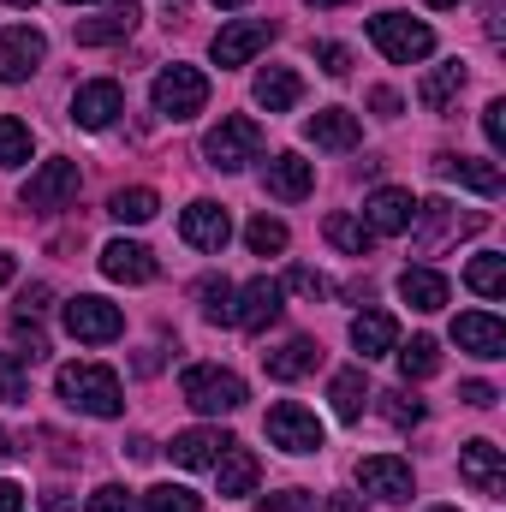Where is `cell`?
Wrapping results in <instances>:
<instances>
[{"mask_svg":"<svg viewBox=\"0 0 506 512\" xmlns=\"http://www.w3.org/2000/svg\"><path fill=\"white\" fill-rule=\"evenodd\" d=\"M423 6H459V0H423Z\"/></svg>","mask_w":506,"mask_h":512,"instance_id":"obj_55","label":"cell"},{"mask_svg":"<svg viewBox=\"0 0 506 512\" xmlns=\"http://www.w3.org/2000/svg\"><path fill=\"white\" fill-rule=\"evenodd\" d=\"M6 280H12V256L0 251V286H6Z\"/></svg>","mask_w":506,"mask_h":512,"instance_id":"obj_53","label":"cell"},{"mask_svg":"<svg viewBox=\"0 0 506 512\" xmlns=\"http://www.w3.org/2000/svg\"><path fill=\"white\" fill-rule=\"evenodd\" d=\"M66 6H96V0H66Z\"/></svg>","mask_w":506,"mask_h":512,"instance_id":"obj_58","label":"cell"},{"mask_svg":"<svg viewBox=\"0 0 506 512\" xmlns=\"http://www.w3.org/2000/svg\"><path fill=\"white\" fill-rule=\"evenodd\" d=\"M370 42H376L393 66H411V60H429L435 54V30L417 24V18H405V12H376L370 18Z\"/></svg>","mask_w":506,"mask_h":512,"instance_id":"obj_3","label":"cell"},{"mask_svg":"<svg viewBox=\"0 0 506 512\" xmlns=\"http://www.w3.org/2000/svg\"><path fill=\"white\" fill-rule=\"evenodd\" d=\"M173 6H185V0H173Z\"/></svg>","mask_w":506,"mask_h":512,"instance_id":"obj_61","label":"cell"},{"mask_svg":"<svg viewBox=\"0 0 506 512\" xmlns=\"http://www.w3.org/2000/svg\"><path fill=\"white\" fill-rule=\"evenodd\" d=\"M328 512H364L358 495H328Z\"/></svg>","mask_w":506,"mask_h":512,"instance_id":"obj_51","label":"cell"},{"mask_svg":"<svg viewBox=\"0 0 506 512\" xmlns=\"http://www.w3.org/2000/svg\"><path fill=\"white\" fill-rule=\"evenodd\" d=\"M120 114H126V90H120L114 78H96V84H84V90L72 96V120L84 131H108Z\"/></svg>","mask_w":506,"mask_h":512,"instance_id":"obj_11","label":"cell"},{"mask_svg":"<svg viewBox=\"0 0 506 512\" xmlns=\"http://www.w3.org/2000/svg\"><path fill=\"white\" fill-rule=\"evenodd\" d=\"M12 340H18V346H30V358H42V352H48V334L36 328V316H12Z\"/></svg>","mask_w":506,"mask_h":512,"instance_id":"obj_42","label":"cell"},{"mask_svg":"<svg viewBox=\"0 0 506 512\" xmlns=\"http://www.w3.org/2000/svg\"><path fill=\"white\" fill-rule=\"evenodd\" d=\"M72 197H78V161H42L24 179V209H36V215H54Z\"/></svg>","mask_w":506,"mask_h":512,"instance_id":"obj_8","label":"cell"},{"mask_svg":"<svg viewBox=\"0 0 506 512\" xmlns=\"http://www.w3.org/2000/svg\"><path fill=\"white\" fill-rule=\"evenodd\" d=\"M381 417H387L393 429H411V423H423V399H411V393H381Z\"/></svg>","mask_w":506,"mask_h":512,"instance_id":"obj_40","label":"cell"},{"mask_svg":"<svg viewBox=\"0 0 506 512\" xmlns=\"http://www.w3.org/2000/svg\"><path fill=\"white\" fill-rule=\"evenodd\" d=\"M245 245H251L256 256H280L286 251V227H280L274 215H256L251 227H245Z\"/></svg>","mask_w":506,"mask_h":512,"instance_id":"obj_37","label":"cell"},{"mask_svg":"<svg viewBox=\"0 0 506 512\" xmlns=\"http://www.w3.org/2000/svg\"><path fill=\"white\" fill-rule=\"evenodd\" d=\"M233 447V435L227 429H185V435H173V465H185V471H203V465H215L221 453Z\"/></svg>","mask_w":506,"mask_h":512,"instance_id":"obj_18","label":"cell"},{"mask_svg":"<svg viewBox=\"0 0 506 512\" xmlns=\"http://www.w3.org/2000/svg\"><path fill=\"white\" fill-rule=\"evenodd\" d=\"M66 334L84 340V346H108V340L126 334V316H120V304H108V298H96V292H78V298L66 304Z\"/></svg>","mask_w":506,"mask_h":512,"instance_id":"obj_6","label":"cell"},{"mask_svg":"<svg viewBox=\"0 0 506 512\" xmlns=\"http://www.w3.org/2000/svg\"><path fill=\"white\" fill-rule=\"evenodd\" d=\"M60 399L72 411H90V417H120L126 411V387L102 364H66L60 370Z\"/></svg>","mask_w":506,"mask_h":512,"instance_id":"obj_1","label":"cell"},{"mask_svg":"<svg viewBox=\"0 0 506 512\" xmlns=\"http://www.w3.org/2000/svg\"><path fill=\"white\" fill-rule=\"evenodd\" d=\"M459 477H465L483 501H501L506 495V453L495 441H465V447H459Z\"/></svg>","mask_w":506,"mask_h":512,"instance_id":"obj_9","label":"cell"},{"mask_svg":"<svg viewBox=\"0 0 506 512\" xmlns=\"http://www.w3.org/2000/svg\"><path fill=\"white\" fill-rule=\"evenodd\" d=\"M215 6H245V0H215Z\"/></svg>","mask_w":506,"mask_h":512,"instance_id":"obj_59","label":"cell"},{"mask_svg":"<svg viewBox=\"0 0 506 512\" xmlns=\"http://www.w3.org/2000/svg\"><path fill=\"white\" fill-rule=\"evenodd\" d=\"M197 298H203V316H209V322H227V328H233V286H227V280H203Z\"/></svg>","mask_w":506,"mask_h":512,"instance_id":"obj_38","label":"cell"},{"mask_svg":"<svg viewBox=\"0 0 506 512\" xmlns=\"http://www.w3.org/2000/svg\"><path fill=\"white\" fill-rule=\"evenodd\" d=\"M30 161V126L0 114V167H24Z\"/></svg>","mask_w":506,"mask_h":512,"instance_id":"obj_36","label":"cell"},{"mask_svg":"<svg viewBox=\"0 0 506 512\" xmlns=\"http://www.w3.org/2000/svg\"><path fill=\"white\" fill-rule=\"evenodd\" d=\"M6 453H12V441H6V429H0V459H6Z\"/></svg>","mask_w":506,"mask_h":512,"instance_id":"obj_54","label":"cell"},{"mask_svg":"<svg viewBox=\"0 0 506 512\" xmlns=\"http://www.w3.org/2000/svg\"><path fill=\"white\" fill-rule=\"evenodd\" d=\"M435 512H459V507H435Z\"/></svg>","mask_w":506,"mask_h":512,"instance_id":"obj_60","label":"cell"},{"mask_svg":"<svg viewBox=\"0 0 506 512\" xmlns=\"http://www.w3.org/2000/svg\"><path fill=\"white\" fill-rule=\"evenodd\" d=\"M42 512H72V501H66V489H48V495H42Z\"/></svg>","mask_w":506,"mask_h":512,"instance_id":"obj_50","label":"cell"},{"mask_svg":"<svg viewBox=\"0 0 506 512\" xmlns=\"http://www.w3.org/2000/svg\"><path fill=\"white\" fill-rule=\"evenodd\" d=\"M411 215H417V203H411V191H399V185H381V191L364 197V227L381 233V239L411 233Z\"/></svg>","mask_w":506,"mask_h":512,"instance_id":"obj_13","label":"cell"},{"mask_svg":"<svg viewBox=\"0 0 506 512\" xmlns=\"http://www.w3.org/2000/svg\"><path fill=\"white\" fill-rule=\"evenodd\" d=\"M155 209H161V197H155L149 185L114 191V203H108V215H114V221H126V227H143V221H155Z\"/></svg>","mask_w":506,"mask_h":512,"instance_id":"obj_33","label":"cell"},{"mask_svg":"<svg viewBox=\"0 0 506 512\" xmlns=\"http://www.w3.org/2000/svg\"><path fill=\"white\" fill-rule=\"evenodd\" d=\"M435 173H441V179H459V185H465V191H477V197H501V167H495V161L435 155Z\"/></svg>","mask_w":506,"mask_h":512,"instance_id":"obj_21","label":"cell"},{"mask_svg":"<svg viewBox=\"0 0 506 512\" xmlns=\"http://www.w3.org/2000/svg\"><path fill=\"white\" fill-rule=\"evenodd\" d=\"M435 370H441V346H435L429 334H417L411 346H399V376H405V382H429Z\"/></svg>","mask_w":506,"mask_h":512,"instance_id":"obj_32","label":"cell"},{"mask_svg":"<svg viewBox=\"0 0 506 512\" xmlns=\"http://www.w3.org/2000/svg\"><path fill=\"white\" fill-rule=\"evenodd\" d=\"M352 346H358L364 358H381V352H393V346H399V322H393L387 310H364V316L352 322Z\"/></svg>","mask_w":506,"mask_h":512,"instance_id":"obj_27","label":"cell"},{"mask_svg":"<svg viewBox=\"0 0 506 512\" xmlns=\"http://www.w3.org/2000/svg\"><path fill=\"white\" fill-rule=\"evenodd\" d=\"M36 310H48V286H24V298H18V316H36Z\"/></svg>","mask_w":506,"mask_h":512,"instance_id":"obj_48","label":"cell"},{"mask_svg":"<svg viewBox=\"0 0 506 512\" xmlns=\"http://www.w3.org/2000/svg\"><path fill=\"white\" fill-rule=\"evenodd\" d=\"M399 298L429 316V310L447 304V274H435V268H405V274H399Z\"/></svg>","mask_w":506,"mask_h":512,"instance_id":"obj_26","label":"cell"},{"mask_svg":"<svg viewBox=\"0 0 506 512\" xmlns=\"http://www.w3.org/2000/svg\"><path fill=\"white\" fill-rule=\"evenodd\" d=\"M465 286H471V292H483V298H501V292H506V256L483 251L471 268H465Z\"/></svg>","mask_w":506,"mask_h":512,"instance_id":"obj_34","label":"cell"},{"mask_svg":"<svg viewBox=\"0 0 506 512\" xmlns=\"http://www.w3.org/2000/svg\"><path fill=\"white\" fill-rule=\"evenodd\" d=\"M256 149H262V126H256L251 114H227L221 126L203 137V155H209V167H221V173H239L245 161H256Z\"/></svg>","mask_w":506,"mask_h":512,"instance_id":"obj_5","label":"cell"},{"mask_svg":"<svg viewBox=\"0 0 506 512\" xmlns=\"http://www.w3.org/2000/svg\"><path fill=\"white\" fill-rule=\"evenodd\" d=\"M358 483L381 495V501H411V465L405 459H393V453H370V459H358Z\"/></svg>","mask_w":506,"mask_h":512,"instance_id":"obj_16","label":"cell"},{"mask_svg":"<svg viewBox=\"0 0 506 512\" xmlns=\"http://www.w3.org/2000/svg\"><path fill=\"white\" fill-rule=\"evenodd\" d=\"M215 477H221V501H239V495H251V489H256L262 465H256L251 447H239V441H233V447L215 459Z\"/></svg>","mask_w":506,"mask_h":512,"instance_id":"obj_24","label":"cell"},{"mask_svg":"<svg viewBox=\"0 0 506 512\" xmlns=\"http://www.w3.org/2000/svg\"><path fill=\"white\" fill-rule=\"evenodd\" d=\"M90 512H137V501H131L120 483H102V489L90 495Z\"/></svg>","mask_w":506,"mask_h":512,"instance_id":"obj_41","label":"cell"},{"mask_svg":"<svg viewBox=\"0 0 506 512\" xmlns=\"http://www.w3.org/2000/svg\"><path fill=\"white\" fill-rule=\"evenodd\" d=\"M262 429H268V441H274L280 453H316V447H322V417L304 411L298 399H280V405L262 417Z\"/></svg>","mask_w":506,"mask_h":512,"instance_id":"obj_7","label":"cell"},{"mask_svg":"<svg viewBox=\"0 0 506 512\" xmlns=\"http://www.w3.org/2000/svg\"><path fill=\"white\" fill-rule=\"evenodd\" d=\"M0 512H24V489L6 483V477H0Z\"/></svg>","mask_w":506,"mask_h":512,"instance_id":"obj_49","label":"cell"},{"mask_svg":"<svg viewBox=\"0 0 506 512\" xmlns=\"http://www.w3.org/2000/svg\"><path fill=\"white\" fill-rule=\"evenodd\" d=\"M453 340H459V352H471V358H506V322L489 316V310H465V316L453 322Z\"/></svg>","mask_w":506,"mask_h":512,"instance_id":"obj_15","label":"cell"},{"mask_svg":"<svg viewBox=\"0 0 506 512\" xmlns=\"http://www.w3.org/2000/svg\"><path fill=\"white\" fill-rule=\"evenodd\" d=\"M274 316H280V286H274V280H251L245 292H233V328L262 334Z\"/></svg>","mask_w":506,"mask_h":512,"instance_id":"obj_17","label":"cell"},{"mask_svg":"<svg viewBox=\"0 0 506 512\" xmlns=\"http://www.w3.org/2000/svg\"><path fill=\"white\" fill-rule=\"evenodd\" d=\"M322 233H328V245L346 256H370V245H376V233L358 221V215H346V209H334L328 221H322Z\"/></svg>","mask_w":506,"mask_h":512,"instance_id":"obj_29","label":"cell"},{"mask_svg":"<svg viewBox=\"0 0 506 512\" xmlns=\"http://www.w3.org/2000/svg\"><path fill=\"white\" fill-rule=\"evenodd\" d=\"M268 191H274L280 203H298V197L316 191V167H310L304 155H274V161H268Z\"/></svg>","mask_w":506,"mask_h":512,"instance_id":"obj_23","label":"cell"},{"mask_svg":"<svg viewBox=\"0 0 506 512\" xmlns=\"http://www.w3.org/2000/svg\"><path fill=\"white\" fill-rule=\"evenodd\" d=\"M483 131H489V143H495V155L506 149V102H489L483 108Z\"/></svg>","mask_w":506,"mask_h":512,"instance_id":"obj_45","label":"cell"},{"mask_svg":"<svg viewBox=\"0 0 506 512\" xmlns=\"http://www.w3.org/2000/svg\"><path fill=\"white\" fill-rule=\"evenodd\" d=\"M262 364H268L274 382H298V376H310L322 364V346L316 340H286L280 352H262Z\"/></svg>","mask_w":506,"mask_h":512,"instance_id":"obj_25","label":"cell"},{"mask_svg":"<svg viewBox=\"0 0 506 512\" xmlns=\"http://www.w3.org/2000/svg\"><path fill=\"white\" fill-rule=\"evenodd\" d=\"M24 393H30V376H24L18 352H0V399L6 405H24Z\"/></svg>","mask_w":506,"mask_h":512,"instance_id":"obj_39","label":"cell"},{"mask_svg":"<svg viewBox=\"0 0 506 512\" xmlns=\"http://www.w3.org/2000/svg\"><path fill=\"white\" fill-rule=\"evenodd\" d=\"M328 399H334V417H340V423H358V417H364V399H370L364 370H340L334 387H328Z\"/></svg>","mask_w":506,"mask_h":512,"instance_id":"obj_31","label":"cell"},{"mask_svg":"<svg viewBox=\"0 0 506 512\" xmlns=\"http://www.w3.org/2000/svg\"><path fill=\"white\" fill-rule=\"evenodd\" d=\"M268 42H274V24H268V18H239V24H227V30L215 36L209 54H215V66H245V60L262 54Z\"/></svg>","mask_w":506,"mask_h":512,"instance_id":"obj_12","label":"cell"},{"mask_svg":"<svg viewBox=\"0 0 506 512\" xmlns=\"http://www.w3.org/2000/svg\"><path fill=\"white\" fill-rule=\"evenodd\" d=\"M304 137H310L316 149H358L364 126H358V114H346V108H322V114L304 120Z\"/></svg>","mask_w":506,"mask_h":512,"instance_id":"obj_20","label":"cell"},{"mask_svg":"<svg viewBox=\"0 0 506 512\" xmlns=\"http://www.w3.org/2000/svg\"><path fill=\"white\" fill-rule=\"evenodd\" d=\"M179 233H185V245L221 256V251H227V239H233V215H227L221 203H191V209H185V221H179Z\"/></svg>","mask_w":506,"mask_h":512,"instance_id":"obj_14","label":"cell"},{"mask_svg":"<svg viewBox=\"0 0 506 512\" xmlns=\"http://www.w3.org/2000/svg\"><path fill=\"white\" fill-rule=\"evenodd\" d=\"M459 399H465V405H477V411H489V405H495L501 393H495L489 382H465V387H459Z\"/></svg>","mask_w":506,"mask_h":512,"instance_id":"obj_47","label":"cell"},{"mask_svg":"<svg viewBox=\"0 0 506 512\" xmlns=\"http://www.w3.org/2000/svg\"><path fill=\"white\" fill-rule=\"evenodd\" d=\"M42 54H48L42 30H36V24H12V30L0 36V84H24V78L42 66Z\"/></svg>","mask_w":506,"mask_h":512,"instance_id":"obj_10","label":"cell"},{"mask_svg":"<svg viewBox=\"0 0 506 512\" xmlns=\"http://www.w3.org/2000/svg\"><path fill=\"white\" fill-rule=\"evenodd\" d=\"M137 18H143V12H137L131 0H120V6H108L102 18H78L72 36H78L84 48H108V42H126L131 30H137Z\"/></svg>","mask_w":506,"mask_h":512,"instance_id":"obj_19","label":"cell"},{"mask_svg":"<svg viewBox=\"0 0 506 512\" xmlns=\"http://www.w3.org/2000/svg\"><path fill=\"white\" fill-rule=\"evenodd\" d=\"M298 96H304V84H298V72H292V66H268V72L256 78V102H262L268 114H286Z\"/></svg>","mask_w":506,"mask_h":512,"instance_id":"obj_28","label":"cell"},{"mask_svg":"<svg viewBox=\"0 0 506 512\" xmlns=\"http://www.w3.org/2000/svg\"><path fill=\"white\" fill-rule=\"evenodd\" d=\"M310 6H340V0H310Z\"/></svg>","mask_w":506,"mask_h":512,"instance_id":"obj_56","label":"cell"},{"mask_svg":"<svg viewBox=\"0 0 506 512\" xmlns=\"http://www.w3.org/2000/svg\"><path fill=\"white\" fill-rule=\"evenodd\" d=\"M6 6H36V0H6Z\"/></svg>","mask_w":506,"mask_h":512,"instance_id":"obj_57","label":"cell"},{"mask_svg":"<svg viewBox=\"0 0 506 512\" xmlns=\"http://www.w3.org/2000/svg\"><path fill=\"white\" fill-rule=\"evenodd\" d=\"M286 286H292V292H304V298H328V280H322L316 268H292V274H286Z\"/></svg>","mask_w":506,"mask_h":512,"instance_id":"obj_44","label":"cell"},{"mask_svg":"<svg viewBox=\"0 0 506 512\" xmlns=\"http://www.w3.org/2000/svg\"><path fill=\"white\" fill-rule=\"evenodd\" d=\"M316 60H322V72H328V78H346V72H352V54H346L340 42H322V48H316Z\"/></svg>","mask_w":506,"mask_h":512,"instance_id":"obj_43","label":"cell"},{"mask_svg":"<svg viewBox=\"0 0 506 512\" xmlns=\"http://www.w3.org/2000/svg\"><path fill=\"white\" fill-rule=\"evenodd\" d=\"M370 102H376L381 114H399V96H393V90H376V96H370Z\"/></svg>","mask_w":506,"mask_h":512,"instance_id":"obj_52","label":"cell"},{"mask_svg":"<svg viewBox=\"0 0 506 512\" xmlns=\"http://www.w3.org/2000/svg\"><path fill=\"white\" fill-rule=\"evenodd\" d=\"M304 507H310V495H304V489H286V495H274V501H262L256 512H304Z\"/></svg>","mask_w":506,"mask_h":512,"instance_id":"obj_46","label":"cell"},{"mask_svg":"<svg viewBox=\"0 0 506 512\" xmlns=\"http://www.w3.org/2000/svg\"><path fill=\"white\" fill-rule=\"evenodd\" d=\"M143 512H203V495H191V489H179V483H155V489L143 495Z\"/></svg>","mask_w":506,"mask_h":512,"instance_id":"obj_35","label":"cell"},{"mask_svg":"<svg viewBox=\"0 0 506 512\" xmlns=\"http://www.w3.org/2000/svg\"><path fill=\"white\" fill-rule=\"evenodd\" d=\"M102 274L120 280V286H143V280H155V256L143 251V245H131V239H114L102 251Z\"/></svg>","mask_w":506,"mask_h":512,"instance_id":"obj_22","label":"cell"},{"mask_svg":"<svg viewBox=\"0 0 506 512\" xmlns=\"http://www.w3.org/2000/svg\"><path fill=\"white\" fill-rule=\"evenodd\" d=\"M459 90H465V66H459V60H447V66H435V72L417 84V102H423L429 114H441V108H447Z\"/></svg>","mask_w":506,"mask_h":512,"instance_id":"obj_30","label":"cell"},{"mask_svg":"<svg viewBox=\"0 0 506 512\" xmlns=\"http://www.w3.org/2000/svg\"><path fill=\"white\" fill-rule=\"evenodd\" d=\"M179 393H185L191 411H209V417L245 405V382H239L233 370H221V364H191V370L179 376Z\"/></svg>","mask_w":506,"mask_h":512,"instance_id":"obj_2","label":"cell"},{"mask_svg":"<svg viewBox=\"0 0 506 512\" xmlns=\"http://www.w3.org/2000/svg\"><path fill=\"white\" fill-rule=\"evenodd\" d=\"M155 114H167V120H191V114H203L209 108V78L197 72V66H161V78H155Z\"/></svg>","mask_w":506,"mask_h":512,"instance_id":"obj_4","label":"cell"}]
</instances>
